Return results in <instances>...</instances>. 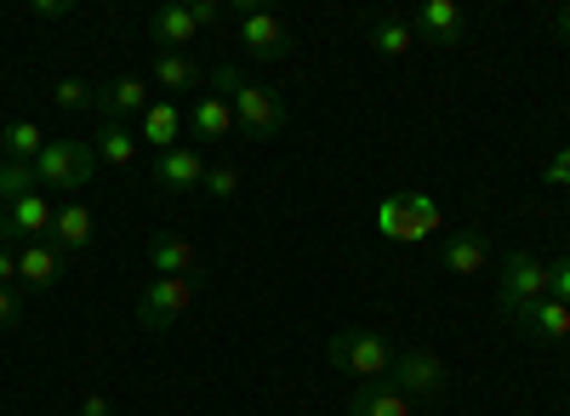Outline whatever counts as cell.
<instances>
[{
	"label": "cell",
	"instance_id": "cell-35",
	"mask_svg": "<svg viewBox=\"0 0 570 416\" xmlns=\"http://www.w3.org/2000/svg\"><path fill=\"white\" fill-rule=\"evenodd\" d=\"M0 286H18V251L0 246Z\"/></svg>",
	"mask_w": 570,
	"mask_h": 416
},
{
	"label": "cell",
	"instance_id": "cell-26",
	"mask_svg": "<svg viewBox=\"0 0 570 416\" xmlns=\"http://www.w3.org/2000/svg\"><path fill=\"white\" fill-rule=\"evenodd\" d=\"M52 103L63 115H98V91H91L86 80H75V75H58L52 80Z\"/></svg>",
	"mask_w": 570,
	"mask_h": 416
},
{
	"label": "cell",
	"instance_id": "cell-7",
	"mask_svg": "<svg viewBox=\"0 0 570 416\" xmlns=\"http://www.w3.org/2000/svg\"><path fill=\"white\" fill-rule=\"evenodd\" d=\"M389 383L416 405V399H445V388H451V372H445V359L434 354V348H394V372H389Z\"/></svg>",
	"mask_w": 570,
	"mask_h": 416
},
{
	"label": "cell",
	"instance_id": "cell-27",
	"mask_svg": "<svg viewBox=\"0 0 570 416\" xmlns=\"http://www.w3.org/2000/svg\"><path fill=\"white\" fill-rule=\"evenodd\" d=\"M40 182H35V166H18V160H0V206H12L23 195H35Z\"/></svg>",
	"mask_w": 570,
	"mask_h": 416
},
{
	"label": "cell",
	"instance_id": "cell-28",
	"mask_svg": "<svg viewBox=\"0 0 570 416\" xmlns=\"http://www.w3.org/2000/svg\"><path fill=\"white\" fill-rule=\"evenodd\" d=\"M200 189H206L212 200H234V195H240V166H206Z\"/></svg>",
	"mask_w": 570,
	"mask_h": 416
},
{
	"label": "cell",
	"instance_id": "cell-19",
	"mask_svg": "<svg viewBox=\"0 0 570 416\" xmlns=\"http://www.w3.org/2000/svg\"><path fill=\"white\" fill-rule=\"evenodd\" d=\"M416 405L383 377V383H360L354 394H348V416H411Z\"/></svg>",
	"mask_w": 570,
	"mask_h": 416
},
{
	"label": "cell",
	"instance_id": "cell-9",
	"mask_svg": "<svg viewBox=\"0 0 570 416\" xmlns=\"http://www.w3.org/2000/svg\"><path fill=\"white\" fill-rule=\"evenodd\" d=\"M52 217H58V200L46 195V189H35V195H23V200H12V206H0V246H12V240H52Z\"/></svg>",
	"mask_w": 570,
	"mask_h": 416
},
{
	"label": "cell",
	"instance_id": "cell-8",
	"mask_svg": "<svg viewBox=\"0 0 570 416\" xmlns=\"http://www.w3.org/2000/svg\"><path fill=\"white\" fill-rule=\"evenodd\" d=\"M195 286H200V274H160V280H149L142 286V303H137V326L142 331H166L171 319L188 314Z\"/></svg>",
	"mask_w": 570,
	"mask_h": 416
},
{
	"label": "cell",
	"instance_id": "cell-34",
	"mask_svg": "<svg viewBox=\"0 0 570 416\" xmlns=\"http://www.w3.org/2000/svg\"><path fill=\"white\" fill-rule=\"evenodd\" d=\"M188 12H195V23H200V29L223 18V7H217V0H188Z\"/></svg>",
	"mask_w": 570,
	"mask_h": 416
},
{
	"label": "cell",
	"instance_id": "cell-1",
	"mask_svg": "<svg viewBox=\"0 0 570 416\" xmlns=\"http://www.w3.org/2000/svg\"><path fill=\"white\" fill-rule=\"evenodd\" d=\"M206 80H212V98H223V103L234 109V126H240L246 137H274V131L285 126V98H279L274 86L240 75L234 63L206 69Z\"/></svg>",
	"mask_w": 570,
	"mask_h": 416
},
{
	"label": "cell",
	"instance_id": "cell-14",
	"mask_svg": "<svg viewBox=\"0 0 570 416\" xmlns=\"http://www.w3.org/2000/svg\"><path fill=\"white\" fill-rule=\"evenodd\" d=\"M440 274H451V280H468V274H480L491 263V240L480 235V228H462V235H451L440 251H434Z\"/></svg>",
	"mask_w": 570,
	"mask_h": 416
},
{
	"label": "cell",
	"instance_id": "cell-23",
	"mask_svg": "<svg viewBox=\"0 0 570 416\" xmlns=\"http://www.w3.org/2000/svg\"><path fill=\"white\" fill-rule=\"evenodd\" d=\"M188 131H195V143H223V137L234 131V109L223 98H200L195 109H188Z\"/></svg>",
	"mask_w": 570,
	"mask_h": 416
},
{
	"label": "cell",
	"instance_id": "cell-5",
	"mask_svg": "<svg viewBox=\"0 0 570 416\" xmlns=\"http://www.w3.org/2000/svg\"><path fill=\"white\" fill-rule=\"evenodd\" d=\"M325 354H331V365H337V372H348V377H360V383H383V377L394 372V343L376 337V331H337Z\"/></svg>",
	"mask_w": 570,
	"mask_h": 416
},
{
	"label": "cell",
	"instance_id": "cell-36",
	"mask_svg": "<svg viewBox=\"0 0 570 416\" xmlns=\"http://www.w3.org/2000/svg\"><path fill=\"white\" fill-rule=\"evenodd\" d=\"M553 29H559V40H570V7H559V12H553Z\"/></svg>",
	"mask_w": 570,
	"mask_h": 416
},
{
	"label": "cell",
	"instance_id": "cell-32",
	"mask_svg": "<svg viewBox=\"0 0 570 416\" xmlns=\"http://www.w3.org/2000/svg\"><path fill=\"white\" fill-rule=\"evenodd\" d=\"M29 12H35V18H46V23H58V18H69L75 7H69V0H35Z\"/></svg>",
	"mask_w": 570,
	"mask_h": 416
},
{
	"label": "cell",
	"instance_id": "cell-2",
	"mask_svg": "<svg viewBox=\"0 0 570 416\" xmlns=\"http://www.w3.org/2000/svg\"><path fill=\"white\" fill-rule=\"evenodd\" d=\"M91 177H98V149L80 143V137H58V143H46L40 160H35V182L46 195H80Z\"/></svg>",
	"mask_w": 570,
	"mask_h": 416
},
{
	"label": "cell",
	"instance_id": "cell-4",
	"mask_svg": "<svg viewBox=\"0 0 570 416\" xmlns=\"http://www.w3.org/2000/svg\"><path fill=\"white\" fill-rule=\"evenodd\" d=\"M440 200L434 195H422V189H405V195H389L383 206H376V228H383V240L394 246H416L428 240L440 228Z\"/></svg>",
	"mask_w": 570,
	"mask_h": 416
},
{
	"label": "cell",
	"instance_id": "cell-31",
	"mask_svg": "<svg viewBox=\"0 0 570 416\" xmlns=\"http://www.w3.org/2000/svg\"><path fill=\"white\" fill-rule=\"evenodd\" d=\"M548 280H553V303H564V308H570V257L548 263Z\"/></svg>",
	"mask_w": 570,
	"mask_h": 416
},
{
	"label": "cell",
	"instance_id": "cell-33",
	"mask_svg": "<svg viewBox=\"0 0 570 416\" xmlns=\"http://www.w3.org/2000/svg\"><path fill=\"white\" fill-rule=\"evenodd\" d=\"M75 416H115V405H109V394H86Z\"/></svg>",
	"mask_w": 570,
	"mask_h": 416
},
{
	"label": "cell",
	"instance_id": "cell-20",
	"mask_svg": "<svg viewBox=\"0 0 570 416\" xmlns=\"http://www.w3.org/2000/svg\"><path fill=\"white\" fill-rule=\"evenodd\" d=\"M411 46H416L411 18H400V12H376V18H371V52H376V58L400 63V58H411Z\"/></svg>",
	"mask_w": 570,
	"mask_h": 416
},
{
	"label": "cell",
	"instance_id": "cell-11",
	"mask_svg": "<svg viewBox=\"0 0 570 416\" xmlns=\"http://www.w3.org/2000/svg\"><path fill=\"white\" fill-rule=\"evenodd\" d=\"M411 29H416V40H428V46H462L468 12H462V0H422L416 18H411Z\"/></svg>",
	"mask_w": 570,
	"mask_h": 416
},
{
	"label": "cell",
	"instance_id": "cell-12",
	"mask_svg": "<svg viewBox=\"0 0 570 416\" xmlns=\"http://www.w3.org/2000/svg\"><path fill=\"white\" fill-rule=\"evenodd\" d=\"M63 268H69V257H63L52 240L18 246V286H23V291H52V286L63 280Z\"/></svg>",
	"mask_w": 570,
	"mask_h": 416
},
{
	"label": "cell",
	"instance_id": "cell-25",
	"mask_svg": "<svg viewBox=\"0 0 570 416\" xmlns=\"http://www.w3.org/2000/svg\"><path fill=\"white\" fill-rule=\"evenodd\" d=\"M149 75H155L166 91H195V80H200V69H195V58H188V52H160Z\"/></svg>",
	"mask_w": 570,
	"mask_h": 416
},
{
	"label": "cell",
	"instance_id": "cell-18",
	"mask_svg": "<svg viewBox=\"0 0 570 416\" xmlns=\"http://www.w3.org/2000/svg\"><path fill=\"white\" fill-rule=\"evenodd\" d=\"M142 109H149V86H142L137 75H115L104 91H98V120H142Z\"/></svg>",
	"mask_w": 570,
	"mask_h": 416
},
{
	"label": "cell",
	"instance_id": "cell-30",
	"mask_svg": "<svg viewBox=\"0 0 570 416\" xmlns=\"http://www.w3.org/2000/svg\"><path fill=\"white\" fill-rule=\"evenodd\" d=\"M542 182H548V189H570V149H559V155L542 166Z\"/></svg>",
	"mask_w": 570,
	"mask_h": 416
},
{
	"label": "cell",
	"instance_id": "cell-15",
	"mask_svg": "<svg viewBox=\"0 0 570 416\" xmlns=\"http://www.w3.org/2000/svg\"><path fill=\"white\" fill-rule=\"evenodd\" d=\"M508 326H513L519 337H531V343H564V337H570V308L548 297V303H531V308L508 314Z\"/></svg>",
	"mask_w": 570,
	"mask_h": 416
},
{
	"label": "cell",
	"instance_id": "cell-21",
	"mask_svg": "<svg viewBox=\"0 0 570 416\" xmlns=\"http://www.w3.org/2000/svg\"><path fill=\"white\" fill-rule=\"evenodd\" d=\"M91 149H98V160H104V166H115V171H131V166H137V155H142L137 131H131V126H120V120H98V137H91Z\"/></svg>",
	"mask_w": 570,
	"mask_h": 416
},
{
	"label": "cell",
	"instance_id": "cell-22",
	"mask_svg": "<svg viewBox=\"0 0 570 416\" xmlns=\"http://www.w3.org/2000/svg\"><path fill=\"white\" fill-rule=\"evenodd\" d=\"M149 268H155V280L160 274H200V251L183 235H160V240H149Z\"/></svg>",
	"mask_w": 570,
	"mask_h": 416
},
{
	"label": "cell",
	"instance_id": "cell-17",
	"mask_svg": "<svg viewBox=\"0 0 570 416\" xmlns=\"http://www.w3.org/2000/svg\"><path fill=\"white\" fill-rule=\"evenodd\" d=\"M91 240H98V217H91V206L63 200L58 217H52V246L63 257H80V251H91Z\"/></svg>",
	"mask_w": 570,
	"mask_h": 416
},
{
	"label": "cell",
	"instance_id": "cell-3",
	"mask_svg": "<svg viewBox=\"0 0 570 416\" xmlns=\"http://www.w3.org/2000/svg\"><path fill=\"white\" fill-rule=\"evenodd\" d=\"M223 12L234 18V29H240L246 58H257V63L292 58V29H285V18L274 7H263V0H234V7H223Z\"/></svg>",
	"mask_w": 570,
	"mask_h": 416
},
{
	"label": "cell",
	"instance_id": "cell-29",
	"mask_svg": "<svg viewBox=\"0 0 570 416\" xmlns=\"http://www.w3.org/2000/svg\"><path fill=\"white\" fill-rule=\"evenodd\" d=\"M23 319V291L18 286H0V331H12Z\"/></svg>",
	"mask_w": 570,
	"mask_h": 416
},
{
	"label": "cell",
	"instance_id": "cell-24",
	"mask_svg": "<svg viewBox=\"0 0 570 416\" xmlns=\"http://www.w3.org/2000/svg\"><path fill=\"white\" fill-rule=\"evenodd\" d=\"M40 149H46V137H40V126H35V120H12V126H0V155H7V160L35 166V160H40Z\"/></svg>",
	"mask_w": 570,
	"mask_h": 416
},
{
	"label": "cell",
	"instance_id": "cell-13",
	"mask_svg": "<svg viewBox=\"0 0 570 416\" xmlns=\"http://www.w3.org/2000/svg\"><path fill=\"white\" fill-rule=\"evenodd\" d=\"M195 34H200V23H195V12H188V0H166V7L149 12V40L160 46V52H188Z\"/></svg>",
	"mask_w": 570,
	"mask_h": 416
},
{
	"label": "cell",
	"instance_id": "cell-16",
	"mask_svg": "<svg viewBox=\"0 0 570 416\" xmlns=\"http://www.w3.org/2000/svg\"><path fill=\"white\" fill-rule=\"evenodd\" d=\"M183 126H188V115H183L171 98H155L149 109H142V120H137V143L155 149V155H166V149H177Z\"/></svg>",
	"mask_w": 570,
	"mask_h": 416
},
{
	"label": "cell",
	"instance_id": "cell-10",
	"mask_svg": "<svg viewBox=\"0 0 570 416\" xmlns=\"http://www.w3.org/2000/svg\"><path fill=\"white\" fill-rule=\"evenodd\" d=\"M155 182H160V195L166 200H183V195H195L200 182H206V160L195 155V143H177L155 160Z\"/></svg>",
	"mask_w": 570,
	"mask_h": 416
},
{
	"label": "cell",
	"instance_id": "cell-6",
	"mask_svg": "<svg viewBox=\"0 0 570 416\" xmlns=\"http://www.w3.org/2000/svg\"><path fill=\"white\" fill-rule=\"evenodd\" d=\"M548 297H553L548 257H537V251H508V257H502V291H497L502 319L519 314V308H531V303H548Z\"/></svg>",
	"mask_w": 570,
	"mask_h": 416
}]
</instances>
